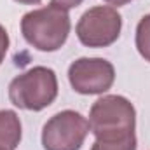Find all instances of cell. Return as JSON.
I'll list each match as a JSON object with an SVG mask.
<instances>
[{"label":"cell","mask_w":150,"mask_h":150,"mask_svg":"<svg viewBox=\"0 0 150 150\" xmlns=\"http://www.w3.org/2000/svg\"><path fill=\"white\" fill-rule=\"evenodd\" d=\"M82 2H84V0H51V4H52V5L61 7V9H65V11H70V9L79 7Z\"/></svg>","instance_id":"11"},{"label":"cell","mask_w":150,"mask_h":150,"mask_svg":"<svg viewBox=\"0 0 150 150\" xmlns=\"http://www.w3.org/2000/svg\"><path fill=\"white\" fill-rule=\"evenodd\" d=\"M68 11L47 5L26 12L21 19V33L25 40L42 52H54L61 49L70 35Z\"/></svg>","instance_id":"2"},{"label":"cell","mask_w":150,"mask_h":150,"mask_svg":"<svg viewBox=\"0 0 150 150\" xmlns=\"http://www.w3.org/2000/svg\"><path fill=\"white\" fill-rule=\"evenodd\" d=\"M0 150H4V149H0Z\"/></svg>","instance_id":"14"},{"label":"cell","mask_w":150,"mask_h":150,"mask_svg":"<svg viewBox=\"0 0 150 150\" xmlns=\"http://www.w3.org/2000/svg\"><path fill=\"white\" fill-rule=\"evenodd\" d=\"M91 150H136V136L122 140V142H113V143H107V142H94V145Z\"/></svg>","instance_id":"9"},{"label":"cell","mask_w":150,"mask_h":150,"mask_svg":"<svg viewBox=\"0 0 150 150\" xmlns=\"http://www.w3.org/2000/svg\"><path fill=\"white\" fill-rule=\"evenodd\" d=\"M89 126L98 142H122L136 136V110L127 98L108 94L94 101L91 107Z\"/></svg>","instance_id":"1"},{"label":"cell","mask_w":150,"mask_h":150,"mask_svg":"<svg viewBox=\"0 0 150 150\" xmlns=\"http://www.w3.org/2000/svg\"><path fill=\"white\" fill-rule=\"evenodd\" d=\"M89 120L75 110H63L52 115L42 129L44 150H80L89 134Z\"/></svg>","instance_id":"5"},{"label":"cell","mask_w":150,"mask_h":150,"mask_svg":"<svg viewBox=\"0 0 150 150\" xmlns=\"http://www.w3.org/2000/svg\"><path fill=\"white\" fill-rule=\"evenodd\" d=\"M21 120L14 110H0V149L16 150L21 142Z\"/></svg>","instance_id":"7"},{"label":"cell","mask_w":150,"mask_h":150,"mask_svg":"<svg viewBox=\"0 0 150 150\" xmlns=\"http://www.w3.org/2000/svg\"><path fill=\"white\" fill-rule=\"evenodd\" d=\"M18 4H23V5H37L40 4V0H16Z\"/></svg>","instance_id":"13"},{"label":"cell","mask_w":150,"mask_h":150,"mask_svg":"<svg viewBox=\"0 0 150 150\" xmlns=\"http://www.w3.org/2000/svg\"><path fill=\"white\" fill-rule=\"evenodd\" d=\"M68 80L79 94H103L113 86L115 68L103 58H79L68 68Z\"/></svg>","instance_id":"6"},{"label":"cell","mask_w":150,"mask_h":150,"mask_svg":"<svg viewBox=\"0 0 150 150\" xmlns=\"http://www.w3.org/2000/svg\"><path fill=\"white\" fill-rule=\"evenodd\" d=\"M122 16L117 9L108 5H96L86 11L75 28V33L82 45L101 49L108 47L120 37Z\"/></svg>","instance_id":"4"},{"label":"cell","mask_w":150,"mask_h":150,"mask_svg":"<svg viewBox=\"0 0 150 150\" xmlns=\"http://www.w3.org/2000/svg\"><path fill=\"white\" fill-rule=\"evenodd\" d=\"M7 51H9V33H7V30L0 25V65H2V61L5 59Z\"/></svg>","instance_id":"10"},{"label":"cell","mask_w":150,"mask_h":150,"mask_svg":"<svg viewBox=\"0 0 150 150\" xmlns=\"http://www.w3.org/2000/svg\"><path fill=\"white\" fill-rule=\"evenodd\" d=\"M136 49L140 56L150 63V14L143 16L136 26Z\"/></svg>","instance_id":"8"},{"label":"cell","mask_w":150,"mask_h":150,"mask_svg":"<svg viewBox=\"0 0 150 150\" xmlns=\"http://www.w3.org/2000/svg\"><path fill=\"white\" fill-rule=\"evenodd\" d=\"M103 2H107V4H110V5H117V7H120V5L129 4L131 0H103Z\"/></svg>","instance_id":"12"},{"label":"cell","mask_w":150,"mask_h":150,"mask_svg":"<svg viewBox=\"0 0 150 150\" xmlns=\"http://www.w3.org/2000/svg\"><path fill=\"white\" fill-rule=\"evenodd\" d=\"M58 96V77L52 68L33 67L9 84V100L21 110L40 112Z\"/></svg>","instance_id":"3"}]
</instances>
